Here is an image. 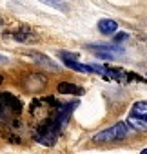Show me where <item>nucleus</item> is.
Instances as JSON below:
<instances>
[{
	"mask_svg": "<svg viewBox=\"0 0 147 154\" xmlns=\"http://www.w3.org/2000/svg\"><path fill=\"white\" fill-rule=\"evenodd\" d=\"M60 132H62V129L53 122V118H47L44 123H40V125L36 127V131H35V140H36L38 143L45 145V147H51V145H55V141L58 140Z\"/></svg>",
	"mask_w": 147,
	"mask_h": 154,
	"instance_id": "nucleus-1",
	"label": "nucleus"
},
{
	"mask_svg": "<svg viewBox=\"0 0 147 154\" xmlns=\"http://www.w3.org/2000/svg\"><path fill=\"white\" fill-rule=\"evenodd\" d=\"M127 134H129V127H127V123H125V122H118V123H114L113 127L104 129V131H100L98 134H95V136H93V141H95V143L120 141V140L127 138Z\"/></svg>",
	"mask_w": 147,
	"mask_h": 154,
	"instance_id": "nucleus-2",
	"label": "nucleus"
},
{
	"mask_svg": "<svg viewBox=\"0 0 147 154\" xmlns=\"http://www.w3.org/2000/svg\"><path fill=\"white\" fill-rule=\"evenodd\" d=\"M22 112V102L20 98L13 96L11 93H2L0 94V116L2 114H20Z\"/></svg>",
	"mask_w": 147,
	"mask_h": 154,
	"instance_id": "nucleus-3",
	"label": "nucleus"
},
{
	"mask_svg": "<svg viewBox=\"0 0 147 154\" xmlns=\"http://www.w3.org/2000/svg\"><path fill=\"white\" fill-rule=\"evenodd\" d=\"M89 49H93L95 53H96V56H100V58H105V60H111V58H114V56H118V54H124V49L120 47V45H113V44H102V45H87Z\"/></svg>",
	"mask_w": 147,
	"mask_h": 154,
	"instance_id": "nucleus-4",
	"label": "nucleus"
},
{
	"mask_svg": "<svg viewBox=\"0 0 147 154\" xmlns=\"http://www.w3.org/2000/svg\"><path fill=\"white\" fill-rule=\"evenodd\" d=\"M26 89L27 91H42L44 87H45V84H47V78L44 74H40V72H33V74H29L27 78H26Z\"/></svg>",
	"mask_w": 147,
	"mask_h": 154,
	"instance_id": "nucleus-5",
	"label": "nucleus"
},
{
	"mask_svg": "<svg viewBox=\"0 0 147 154\" xmlns=\"http://www.w3.org/2000/svg\"><path fill=\"white\" fill-rule=\"evenodd\" d=\"M96 27H98V31H100L102 35L109 36V35L116 33V29H118V24H116V20H113V18H102V20H98Z\"/></svg>",
	"mask_w": 147,
	"mask_h": 154,
	"instance_id": "nucleus-6",
	"label": "nucleus"
},
{
	"mask_svg": "<svg viewBox=\"0 0 147 154\" xmlns=\"http://www.w3.org/2000/svg\"><path fill=\"white\" fill-rule=\"evenodd\" d=\"M58 93H62V94H73V96H78V94H82L84 91H82L78 85L71 84V82H60V84H58Z\"/></svg>",
	"mask_w": 147,
	"mask_h": 154,
	"instance_id": "nucleus-7",
	"label": "nucleus"
},
{
	"mask_svg": "<svg viewBox=\"0 0 147 154\" xmlns=\"http://www.w3.org/2000/svg\"><path fill=\"white\" fill-rule=\"evenodd\" d=\"M131 116L147 122V102H136V103H133V107H131Z\"/></svg>",
	"mask_w": 147,
	"mask_h": 154,
	"instance_id": "nucleus-8",
	"label": "nucleus"
},
{
	"mask_svg": "<svg viewBox=\"0 0 147 154\" xmlns=\"http://www.w3.org/2000/svg\"><path fill=\"white\" fill-rule=\"evenodd\" d=\"M125 123H127L129 129H134V131H138V132H147V122H145V120H140V118L129 116Z\"/></svg>",
	"mask_w": 147,
	"mask_h": 154,
	"instance_id": "nucleus-9",
	"label": "nucleus"
},
{
	"mask_svg": "<svg viewBox=\"0 0 147 154\" xmlns=\"http://www.w3.org/2000/svg\"><path fill=\"white\" fill-rule=\"evenodd\" d=\"M13 38H15V40H18V42H31V40L35 38V35H33V31H31L29 27L22 26L17 33H13Z\"/></svg>",
	"mask_w": 147,
	"mask_h": 154,
	"instance_id": "nucleus-10",
	"label": "nucleus"
},
{
	"mask_svg": "<svg viewBox=\"0 0 147 154\" xmlns=\"http://www.w3.org/2000/svg\"><path fill=\"white\" fill-rule=\"evenodd\" d=\"M29 56L31 58H35L36 62H40V63H44V65H47V67H51L53 71H58V65L51 60V58H45L42 53H29Z\"/></svg>",
	"mask_w": 147,
	"mask_h": 154,
	"instance_id": "nucleus-11",
	"label": "nucleus"
},
{
	"mask_svg": "<svg viewBox=\"0 0 147 154\" xmlns=\"http://www.w3.org/2000/svg\"><path fill=\"white\" fill-rule=\"evenodd\" d=\"M40 2L45 4V6H49V8H55L58 11H65L67 9V6L64 4V0H40Z\"/></svg>",
	"mask_w": 147,
	"mask_h": 154,
	"instance_id": "nucleus-12",
	"label": "nucleus"
},
{
	"mask_svg": "<svg viewBox=\"0 0 147 154\" xmlns=\"http://www.w3.org/2000/svg\"><path fill=\"white\" fill-rule=\"evenodd\" d=\"M58 56L62 58V62H78V54L71 51H60Z\"/></svg>",
	"mask_w": 147,
	"mask_h": 154,
	"instance_id": "nucleus-13",
	"label": "nucleus"
},
{
	"mask_svg": "<svg viewBox=\"0 0 147 154\" xmlns=\"http://www.w3.org/2000/svg\"><path fill=\"white\" fill-rule=\"evenodd\" d=\"M127 38H129V33H118V35L114 36V40H113V42H114V45H118V44L125 42Z\"/></svg>",
	"mask_w": 147,
	"mask_h": 154,
	"instance_id": "nucleus-14",
	"label": "nucleus"
},
{
	"mask_svg": "<svg viewBox=\"0 0 147 154\" xmlns=\"http://www.w3.org/2000/svg\"><path fill=\"white\" fill-rule=\"evenodd\" d=\"M140 154H147V149H143V150H142V152H140Z\"/></svg>",
	"mask_w": 147,
	"mask_h": 154,
	"instance_id": "nucleus-15",
	"label": "nucleus"
},
{
	"mask_svg": "<svg viewBox=\"0 0 147 154\" xmlns=\"http://www.w3.org/2000/svg\"><path fill=\"white\" fill-rule=\"evenodd\" d=\"M2 82H4V78H2V76H0V84H2Z\"/></svg>",
	"mask_w": 147,
	"mask_h": 154,
	"instance_id": "nucleus-16",
	"label": "nucleus"
},
{
	"mask_svg": "<svg viewBox=\"0 0 147 154\" xmlns=\"http://www.w3.org/2000/svg\"><path fill=\"white\" fill-rule=\"evenodd\" d=\"M0 60H4V56H2V54H0Z\"/></svg>",
	"mask_w": 147,
	"mask_h": 154,
	"instance_id": "nucleus-17",
	"label": "nucleus"
}]
</instances>
